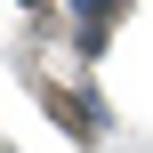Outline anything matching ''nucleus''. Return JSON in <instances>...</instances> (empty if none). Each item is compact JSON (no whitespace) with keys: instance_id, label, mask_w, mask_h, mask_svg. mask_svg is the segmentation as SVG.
I'll return each instance as SVG.
<instances>
[{"instance_id":"nucleus-1","label":"nucleus","mask_w":153,"mask_h":153,"mask_svg":"<svg viewBox=\"0 0 153 153\" xmlns=\"http://www.w3.org/2000/svg\"><path fill=\"white\" fill-rule=\"evenodd\" d=\"M48 113H56L73 137H97V113H89V97H65V89H48Z\"/></svg>"},{"instance_id":"nucleus-2","label":"nucleus","mask_w":153,"mask_h":153,"mask_svg":"<svg viewBox=\"0 0 153 153\" xmlns=\"http://www.w3.org/2000/svg\"><path fill=\"white\" fill-rule=\"evenodd\" d=\"M121 8H129V0H89V16H81V48H89V56L105 48V24H113Z\"/></svg>"},{"instance_id":"nucleus-3","label":"nucleus","mask_w":153,"mask_h":153,"mask_svg":"<svg viewBox=\"0 0 153 153\" xmlns=\"http://www.w3.org/2000/svg\"><path fill=\"white\" fill-rule=\"evenodd\" d=\"M32 8H40V0H32Z\"/></svg>"}]
</instances>
